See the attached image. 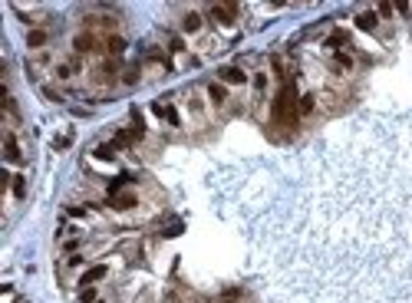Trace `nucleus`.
<instances>
[{"instance_id": "nucleus-10", "label": "nucleus", "mask_w": 412, "mask_h": 303, "mask_svg": "<svg viewBox=\"0 0 412 303\" xmlns=\"http://www.w3.org/2000/svg\"><path fill=\"white\" fill-rule=\"evenodd\" d=\"M185 30L198 33V30H201V17H198V13H188V17H185Z\"/></svg>"}, {"instance_id": "nucleus-7", "label": "nucleus", "mask_w": 412, "mask_h": 303, "mask_svg": "<svg viewBox=\"0 0 412 303\" xmlns=\"http://www.w3.org/2000/svg\"><path fill=\"white\" fill-rule=\"evenodd\" d=\"M208 96H211V102H218V106H221V102L228 99V92H224V86H218V83H211V86H208Z\"/></svg>"}, {"instance_id": "nucleus-12", "label": "nucleus", "mask_w": 412, "mask_h": 303, "mask_svg": "<svg viewBox=\"0 0 412 303\" xmlns=\"http://www.w3.org/2000/svg\"><path fill=\"white\" fill-rule=\"evenodd\" d=\"M102 277H106V267H93V271L83 277V283H96V280H102Z\"/></svg>"}, {"instance_id": "nucleus-18", "label": "nucleus", "mask_w": 412, "mask_h": 303, "mask_svg": "<svg viewBox=\"0 0 412 303\" xmlns=\"http://www.w3.org/2000/svg\"><path fill=\"white\" fill-rule=\"evenodd\" d=\"M336 66H343V69H347V66H353V60H349V56H343V53H340V56H336Z\"/></svg>"}, {"instance_id": "nucleus-6", "label": "nucleus", "mask_w": 412, "mask_h": 303, "mask_svg": "<svg viewBox=\"0 0 412 303\" xmlns=\"http://www.w3.org/2000/svg\"><path fill=\"white\" fill-rule=\"evenodd\" d=\"M356 27H359V30H376V13H359Z\"/></svg>"}, {"instance_id": "nucleus-17", "label": "nucleus", "mask_w": 412, "mask_h": 303, "mask_svg": "<svg viewBox=\"0 0 412 303\" xmlns=\"http://www.w3.org/2000/svg\"><path fill=\"white\" fill-rule=\"evenodd\" d=\"M13 195L23 198V178H13Z\"/></svg>"}, {"instance_id": "nucleus-1", "label": "nucleus", "mask_w": 412, "mask_h": 303, "mask_svg": "<svg viewBox=\"0 0 412 303\" xmlns=\"http://www.w3.org/2000/svg\"><path fill=\"white\" fill-rule=\"evenodd\" d=\"M300 116V106H297V99H293V89L284 86L277 96H274V119L277 122H293Z\"/></svg>"}, {"instance_id": "nucleus-8", "label": "nucleus", "mask_w": 412, "mask_h": 303, "mask_svg": "<svg viewBox=\"0 0 412 303\" xmlns=\"http://www.w3.org/2000/svg\"><path fill=\"white\" fill-rule=\"evenodd\" d=\"M109 205H112V208H119V211H126V208H132V205H135V195H119V198H112Z\"/></svg>"}, {"instance_id": "nucleus-9", "label": "nucleus", "mask_w": 412, "mask_h": 303, "mask_svg": "<svg viewBox=\"0 0 412 303\" xmlns=\"http://www.w3.org/2000/svg\"><path fill=\"white\" fill-rule=\"evenodd\" d=\"M122 46H126L122 36H112V33L106 36V50H109V53H122Z\"/></svg>"}, {"instance_id": "nucleus-16", "label": "nucleus", "mask_w": 412, "mask_h": 303, "mask_svg": "<svg viewBox=\"0 0 412 303\" xmlns=\"http://www.w3.org/2000/svg\"><path fill=\"white\" fill-rule=\"evenodd\" d=\"M340 43H347V33H333L330 36V46H340Z\"/></svg>"}, {"instance_id": "nucleus-4", "label": "nucleus", "mask_w": 412, "mask_h": 303, "mask_svg": "<svg viewBox=\"0 0 412 303\" xmlns=\"http://www.w3.org/2000/svg\"><path fill=\"white\" fill-rule=\"evenodd\" d=\"M27 46H30V50L46 46V30H30V33H27Z\"/></svg>"}, {"instance_id": "nucleus-11", "label": "nucleus", "mask_w": 412, "mask_h": 303, "mask_svg": "<svg viewBox=\"0 0 412 303\" xmlns=\"http://www.w3.org/2000/svg\"><path fill=\"white\" fill-rule=\"evenodd\" d=\"M7 158H10V162L20 158V149H17V139H13V135H7Z\"/></svg>"}, {"instance_id": "nucleus-5", "label": "nucleus", "mask_w": 412, "mask_h": 303, "mask_svg": "<svg viewBox=\"0 0 412 303\" xmlns=\"http://www.w3.org/2000/svg\"><path fill=\"white\" fill-rule=\"evenodd\" d=\"M221 76H224L228 83H238V86L244 83V79H248V76H244V69H238V66H228V69H224Z\"/></svg>"}, {"instance_id": "nucleus-3", "label": "nucleus", "mask_w": 412, "mask_h": 303, "mask_svg": "<svg viewBox=\"0 0 412 303\" xmlns=\"http://www.w3.org/2000/svg\"><path fill=\"white\" fill-rule=\"evenodd\" d=\"M73 50L76 53H93V50H99V40L93 33H79L76 40H73Z\"/></svg>"}, {"instance_id": "nucleus-13", "label": "nucleus", "mask_w": 412, "mask_h": 303, "mask_svg": "<svg viewBox=\"0 0 412 303\" xmlns=\"http://www.w3.org/2000/svg\"><path fill=\"white\" fill-rule=\"evenodd\" d=\"M310 112H314V96L307 92V96L300 99V116H310Z\"/></svg>"}, {"instance_id": "nucleus-2", "label": "nucleus", "mask_w": 412, "mask_h": 303, "mask_svg": "<svg viewBox=\"0 0 412 303\" xmlns=\"http://www.w3.org/2000/svg\"><path fill=\"white\" fill-rule=\"evenodd\" d=\"M234 13H238V3H215V7H211V17L221 20V23H231Z\"/></svg>"}, {"instance_id": "nucleus-15", "label": "nucleus", "mask_w": 412, "mask_h": 303, "mask_svg": "<svg viewBox=\"0 0 412 303\" xmlns=\"http://www.w3.org/2000/svg\"><path fill=\"white\" fill-rule=\"evenodd\" d=\"M96 155H99V158H112V155H116V149H109V145H99Z\"/></svg>"}, {"instance_id": "nucleus-14", "label": "nucleus", "mask_w": 412, "mask_h": 303, "mask_svg": "<svg viewBox=\"0 0 412 303\" xmlns=\"http://www.w3.org/2000/svg\"><path fill=\"white\" fill-rule=\"evenodd\" d=\"M73 69H76V66H73V63H60V66H56V73L63 76V79H66V76H69V73H73Z\"/></svg>"}, {"instance_id": "nucleus-19", "label": "nucleus", "mask_w": 412, "mask_h": 303, "mask_svg": "<svg viewBox=\"0 0 412 303\" xmlns=\"http://www.w3.org/2000/svg\"><path fill=\"white\" fill-rule=\"evenodd\" d=\"M254 86H257V89H264V86H267V76H264V73H260V76H254Z\"/></svg>"}]
</instances>
